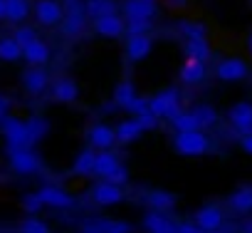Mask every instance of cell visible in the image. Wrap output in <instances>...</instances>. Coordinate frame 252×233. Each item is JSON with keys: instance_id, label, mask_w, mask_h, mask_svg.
<instances>
[{"instance_id": "18", "label": "cell", "mask_w": 252, "mask_h": 233, "mask_svg": "<svg viewBox=\"0 0 252 233\" xmlns=\"http://www.w3.org/2000/svg\"><path fill=\"white\" fill-rule=\"evenodd\" d=\"M141 124H139V119H126V122H121L116 129H114V134H116V142H121V144H129V142H134V139H139L141 137Z\"/></svg>"}, {"instance_id": "24", "label": "cell", "mask_w": 252, "mask_h": 233, "mask_svg": "<svg viewBox=\"0 0 252 233\" xmlns=\"http://www.w3.org/2000/svg\"><path fill=\"white\" fill-rule=\"evenodd\" d=\"M186 55L205 62V60L210 57V47H208L205 38H188V42H186Z\"/></svg>"}, {"instance_id": "2", "label": "cell", "mask_w": 252, "mask_h": 233, "mask_svg": "<svg viewBox=\"0 0 252 233\" xmlns=\"http://www.w3.org/2000/svg\"><path fill=\"white\" fill-rule=\"evenodd\" d=\"M149 109L154 114H158V116H168V119H171L173 114L181 112V94H178V89H166V92L151 97L149 99Z\"/></svg>"}, {"instance_id": "32", "label": "cell", "mask_w": 252, "mask_h": 233, "mask_svg": "<svg viewBox=\"0 0 252 233\" xmlns=\"http://www.w3.org/2000/svg\"><path fill=\"white\" fill-rule=\"evenodd\" d=\"M136 97V92H134V84L131 82H121L119 87H116V92H114V102L119 104V107H129V102Z\"/></svg>"}, {"instance_id": "37", "label": "cell", "mask_w": 252, "mask_h": 233, "mask_svg": "<svg viewBox=\"0 0 252 233\" xmlns=\"http://www.w3.org/2000/svg\"><path fill=\"white\" fill-rule=\"evenodd\" d=\"M181 33L186 38H205V28L200 23H181Z\"/></svg>"}, {"instance_id": "43", "label": "cell", "mask_w": 252, "mask_h": 233, "mask_svg": "<svg viewBox=\"0 0 252 233\" xmlns=\"http://www.w3.org/2000/svg\"><path fill=\"white\" fill-rule=\"evenodd\" d=\"M240 147H242L247 154H252V134H242V137H240Z\"/></svg>"}, {"instance_id": "28", "label": "cell", "mask_w": 252, "mask_h": 233, "mask_svg": "<svg viewBox=\"0 0 252 233\" xmlns=\"http://www.w3.org/2000/svg\"><path fill=\"white\" fill-rule=\"evenodd\" d=\"M149 206L156 208V211H168L176 206V196L168 194V191H151L149 194Z\"/></svg>"}, {"instance_id": "33", "label": "cell", "mask_w": 252, "mask_h": 233, "mask_svg": "<svg viewBox=\"0 0 252 233\" xmlns=\"http://www.w3.org/2000/svg\"><path fill=\"white\" fill-rule=\"evenodd\" d=\"M171 122H173V127H176L178 132H186V129H200L198 122H195V116H193V112H178V114L171 116Z\"/></svg>"}, {"instance_id": "46", "label": "cell", "mask_w": 252, "mask_h": 233, "mask_svg": "<svg viewBox=\"0 0 252 233\" xmlns=\"http://www.w3.org/2000/svg\"><path fill=\"white\" fill-rule=\"evenodd\" d=\"M247 50H250V55H252V35H250V40H247Z\"/></svg>"}, {"instance_id": "38", "label": "cell", "mask_w": 252, "mask_h": 233, "mask_svg": "<svg viewBox=\"0 0 252 233\" xmlns=\"http://www.w3.org/2000/svg\"><path fill=\"white\" fill-rule=\"evenodd\" d=\"M13 38H15V42H18L20 47H25V45H30L32 40H37V33H35L32 28H20Z\"/></svg>"}, {"instance_id": "6", "label": "cell", "mask_w": 252, "mask_h": 233, "mask_svg": "<svg viewBox=\"0 0 252 233\" xmlns=\"http://www.w3.org/2000/svg\"><path fill=\"white\" fill-rule=\"evenodd\" d=\"M215 75L222 82H240V79L247 77V65L242 60H237V57H227V60H222L215 67Z\"/></svg>"}, {"instance_id": "17", "label": "cell", "mask_w": 252, "mask_h": 233, "mask_svg": "<svg viewBox=\"0 0 252 233\" xmlns=\"http://www.w3.org/2000/svg\"><path fill=\"white\" fill-rule=\"evenodd\" d=\"M23 82H25V89H28V92L40 94V92L47 87V72H45L40 65H35V67H30V70L25 72Z\"/></svg>"}, {"instance_id": "12", "label": "cell", "mask_w": 252, "mask_h": 233, "mask_svg": "<svg viewBox=\"0 0 252 233\" xmlns=\"http://www.w3.org/2000/svg\"><path fill=\"white\" fill-rule=\"evenodd\" d=\"M40 198H42V203H47V206H55V208H69L74 201H72V196H67L62 189H57V186H45V189H40Z\"/></svg>"}, {"instance_id": "39", "label": "cell", "mask_w": 252, "mask_h": 233, "mask_svg": "<svg viewBox=\"0 0 252 233\" xmlns=\"http://www.w3.org/2000/svg\"><path fill=\"white\" fill-rule=\"evenodd\" d=\"M40 206H42V198H40V194H28V196H25V211H30V213H37V211H40Z\"/></svg>"}, {"instance_id": "16", "label": "cell", "mask_w": 252, "mask_h": 233, "mask_svg": "<svg viewBox=\"0 0 252 233\" xmlns=\"http://www.w3.org/2000/svg\"><path fill=\"white\" fill-rule=\"evenodd\" d=\"M23 57H25L30 65H45V62L50 60V50H47V45L37 38V40H32L30 45L23 47Z\"/></svg>"}, {"instance_id": "4", "label": "cell", "mask_w": 252, "mask_h": 233, "mask_svg": "<svg viewBox=\"0 0 252 233\" xmlns=\"http://www.w3.org/2000/svg\"><path fill=\"white\" fill-rule=\"evenodd\" d=\"M10 164L15 171L20 174H32L42 166L40 156L32 152V147H20V149H10Z\"/></svg>"}, {"instance_id": "44", "label": "cell", "mask_w": 252, "mask_h": 233, "mask_svg": "<svg viewBox=\"0 0 252 233\" xmlns=\"http://www.w3.org/2000/svg\"><path fill=\"white\" fill-rule=\"evenodd\" d=\"M166 3H168L171 8H183V5H186V0H166Z\"/></svg>"}, {"instance_id": "35", "label": "cell", "mask_w": 252, "mask_h": 233, "mask_svg": "<svg viewBox=\"0 0 252 233\" xmlns=\"http://www.w3.org/2000/svg\"><path fill=\"white\" fill-rule=\"evenodd\" d=\"M136 119H139L141 129H154V127H158V119H161V116H158V114H154L151 109H144V112H139V114H136Z\"/></svg>"}, {"instance_id": "31", "label": "cell", "mask_w": 252, "mask_h": 233, "mask_svg": "<svg viewBox=\"0 0 252 233\" xmlns=\"http://www.w3.org/2000/svg\"><path fill=\"white\" fill-rule=\"evenodd\" d=\"M20 55H23V47L15 42V38H5V40H0V60L13 62V60H18Z\"/></svg>"}, {"instance_id": "7", "label": "cell", "mask_w": 252, "mask_h": 233, "mask_svg": "<svg viewBox=\"0 0 252 233\" xmlns=\"http://www.w3.org/2000/svg\"><path fill=\"white\" fill-rule=\"evenodd\" d=\"M35 15H37L40 25H57L62 20L64 10L60 8V3H55V0H40L35 5Z\"/></svg>"}, {"instance_id": "34", "label": "cell", "mask_w": 252, "mask_h": 233, "mask_svg": "<svg viewBox=\"0 0 252 233\" xmlns=\"http://www.w3.org/2000/svg\"><path fill=\"white\" fill-rule=\"evenodd\" d=\"M94 152L92 149H87V152H82L79 156H77V161H74V171L77 174H94Z\"/></svg>"}, {"instance_id": "47", "label": "cell", "mask_w": 252, "mask_h": 233, "mask_svg": "<svg viewBox=\"0 0 252 233\" xmlns=\"http://www.w3.org/2000/svg\"><path fill=\"white\" fill-rule=\"evenodd\" d=\"M245 231H252V223H247V226H245Z\"/></svg>"}, {"instance_id": "40", "label": "cell", "mask_w": 252, "mask_h": 233, "mask_svg": "<svg viewBox=\"0 0 252 233\" xmlns=\"http://www.w3.org/2000/svg\"><path fill=\"white\" fill-rule=\"evenodd\" d=\"M106 181H111V184H126V181H129V174H126L124 166H116V169L106 176Z\"/></svg>"}, {"instance_id": "15", "label": "cell", "mask_w": 252, "mask_h": 233, "mask_svg": "<svg viewBox=\"0 0 252 233\" xmlns=\"http://www.w3.org/2000/svg\"><path fill=\"white\" fill-rule=\"evenodd\" d=\"M126 18H151L156 13V0H126Z\"/></svg>"}, {"instance_id": "21", "label": "cell", "mask_w": 252, "mask_h": 233, "mask_svg": "<svg viewBox=\"0 0 252 233\" xmlns=\"http://www.w3.org/2000/svg\"><path fill=\"white\" fill-rule=\"evenodd\" d=\"M84 15H87L84 10H77V13H67V15H62V30H64L67 35H79V33L84 30V23H87Z\"/></svg>"}, {"instance_id": "13", "label": "cell", "mask_w": 252, "mask_h": 233, "mask_svg": "<svg viewBox=\"0 0 252 233\" xmlns=\"http://www.w3.org/2000/svg\"><path fill=\"white\" fill-rule=\"evenodd\" d=\"M222 223V211L218 206H205L198 211V228L200 231H218Z\"/></svg>"}, {"instance_id": "3", "label": "cell", "mask_w": 252, "mask_h": 233, "mask_svg": "<svg viewBox=\"0 0 252 233\" xmlns=\"http://www.w3.org/2000/svg\"><path fill=\"white\" fill-rule=\"evenodd\" d=\"M3 134H5V139H8V149L32 147V142H30V137H28L25 122L15 119V116H5V122H3Z\"/></svg>"}, {"instance_id": "1", "label": "cell", "mask_w": 252, "mask_h": 233, "mask_svg": "<svg viewBox=\"0 0 252 233\" xmlns=\"http://www.w3.org/2000/svg\"><path fill=\"white\" fill-rule=\"evenodd\" d=\"M208 147L210 142L203 134V129H186V132H178L176 137V149L186 156H200L208 152Z\"/></svg>"}, {"instance_id": "29", "label": "cell", "mask_w": 252, "mask_h": 233, "mask_svg": "<svg viewBox=\"0 0 252 233\" xmlns=\"http://www.w3.org/2000/svg\"><path fill=\"white\" fill-rule=\"evenodd\" d=\"M5 18L20 23L28 18V0H5Z\"/></svg>"}, {"instance_id": "42", "label": "cell", "mask_w": 252, "mask_h": 233, "mask_svg": "<svg viewBox=\"0 0 252 233\" xmlns=\"http://www.w3.org/2000/svg\"><path fill=\"white\" fill-rule=\"evenodd\" d=\"M129 112H134V114H139V112H144V109H149V99H144V97H134L131 102H129V107H126Z\"/></svg>"}, {"instance_id": "36", "label": "cell", "mask_w": 252, "mask_h": 233, "mask_svg": "<svg viewBox=\"0 0 252 233\" xmlns=\"http://www.w3.org/2000/svg\"><path fill=\"white\" fill-rule=\"evenodd\" d=\"M151 28V18H129V35H139V33H146Z\"/></svg>"}, {"instance_id": "26", "label": "cell", "mask_w": 252, "mask_h": 233, "mask_svg": "<svg viewBox=\"0 0 252 233\" xmlns=\"http://www.w3.org/2000/svg\"><path fill=\"white\" fill-rule=\"evenodd\" d=\"M52 94H55L57 102H74L77 99V84L72 79H57Z\"/></svg>"}, {"instance_id": "23", "label": "cell", "mask_w": 252, "mask_h": 233, "mask_svg": "<svg viewBox=\"0 0 252 233\" xmlns=\"http://www.w3.org/2000/svg\"><path fill=\"white\" fill-rule=\"evenodd\" d=\"M230 206H232L235 211H240V213L252 211V189H250V186L237 189V191L230 196Z\"/></svg>"}, {"instance_id": "41", "label": "cell", "mask_w": 252, "mask_h": 233, "mask_svg": "<svg viewBox=\"0 0 252 233\" xmlns=\"http://www.w3.org/2000/svg\"><path fill=\"white\" fill-rule=\"evenodd\" d=\"M23 231H28V233H45V231H47V226H45L42 221H35V218H28V221L23 223Z\"/></svg>"}, {"instance_id": "9", "label": "cell", "mask_w": 252, "mask_h": 233, "mask_svg": "<svg viewBox=\"0 0 252 233\" xmlns=\"http://www.w3.org/2000/svg\"><path fill=\"white\" fill-rule=\"evenodd\" d=\"M94 28H96V33H101V35H106V38H116V35H121V33L126 30L124 23H121V18H119L116 13H106V15L96 18V20H94Z\"/></svg>"}, {"instance_id": "45", "label": "cell", "mask_w": 252, "mask_h": 233, "mask_svg": "<svg viewBox=\"0 0 252 233\" xmlns=\"http://www.w3.org/2000/svg\"><path fill=\"white\" fill-rule=\"evenodd\" d=\"M0 18H5V0H0Z\"/></svg>"}, {"instance_id": "19", "label": "cell", "mask_w": 252, "mask_h": 233, "mask_svg": "<svg viewBox=\"0 0 252 233\" xmlns=\"http://www.w3.org/2000/svg\"><path fill=\"white\" fill-rule=\"evenodd\" d=\"M114 142H116V134H114L109 127L96 124V127L89 129V144H92V147H96V149H109Z\"/></svg>"}, {"instance_id": "11", "label": "cell", "mask_w": 252, "mask_h": 233, "mask_svg": "<svg viewBox=\"0 0 252 233\" xmlns=\"http://www.w3.org/2000/svg\"><path fill=\"white\" fill-rule=\"evenodd\" d=\"M203 77H205V62L195 60V57H188L181 67V79L186 84H198V82H203Z\"/></svg>"}, {"instance_id": "22", "label": "cell", "mask_w": 252, "mask_h": 233, "mask_svg": "<svg viewBox=\"0 0 252 233\" xmlns=\"http://www.w3.org/2000/svg\"><path fill=\"white\" fill-rule=\"evenodd\" d=\"M84 13L96 20V18H101L106 13H116V3H114V0H87Z\"/></svg>"}, {"instance_id": "25", "label": "cell", "mask_w": 252, "mask_h": 233, "mask_svg": "<svg viewBox=\"0 0 252 233\" xmlns=\"http://www.w3.org/2000/svg\"><path fill=\"white\" fill-rule=\"evenodd\" d=\"M25 127H28V137H30L32 144H37L47 134V129H50L47 119H42V116H30V119L25 122Z\"/></svg>"}, {"instance_id": "27", "label": "cell", "mask_w": 252, "mask_h": 233, "mask_svg": "<svg viewBox=\"0 0 252 233\" xmlns=\"http://www.w3.org/2000/svg\"><path fill=\"white\" fill-rule=\"evenodd\" d=\"M190 112H193V116H195V122H198L200 129H208V127H213L218 122V112L213 107H208V104H200V107H195Z\"/></svg>"}, {"instance_id": "20", "label": "cell", "mask_w": 252, "mask_h": 233, "mask_svg": "<svg viewBox=\"0 0 252 233\" xmlns=\"http://www.w3.org/2000/svg\"><path fill=\"white\" fill-rule=\"evenodd\" d=\"M119 166V161H116V154H111V152H99L96 156H94V174H99V176H109L114 169Z\"/></svg>"}, {"instance_id": "5", "label": "cell", "mask_w": 252, "mask_h": 233, "mask_svg": "<svg viewBox=\"0 0 252 233\" xmlns=\"http://www.w3.org/2000/svg\"><path fill=\"white\" fill-rule=\"evenodd\" d=\"M227 119H230V124H232L235 132L252 134V104L250 102H237L235 107H230Z\"/></svg>"}, {"instance_id": "30", "label": "cell", "mask_w": 252, "mask_h": 233, "mask_svg": "<svg viewBox=\"0 0 252 233\" xmlns=\"http://www.w3.org/2000/svg\"><path fill=\"white\" fill-rule=\"evenodd\" d=\"M84 231H111V233H126L131 231L129 223H121V221H96V223H87Z\"/></svg>"}, {"instance_id": "14", "label": "cell", "mask_w": 252, "mask_h": 233, "mask_svg": "<svg viewBox=\"0 0 252 233\" xmlns=\"http://www.w3.org/2000/svg\"><path fill=\"white\" fill-rule=\"evenodd\" d=\"M144 226H146V231H154V233H171V231H176L178 223H171L163 211H156V208H154V211L144 218Z\"/></svg>"}, {"instance_id": "10", "label": "cell", "mask_w": 252, "mask_h": 233, "mask_svg": "<svg viewBox=\"0 0 252 233\" xmlns=\"http://www.w3.org/2000/svg\"><path fill=\"white\" fill-rule=\"evenodd\" d=\"M121 198H124V194H121L119 184L106 181V184H99V186L94 189V201H96L99 206H114V203H119Z\"/></svg>"}, {"instance_id": "8", "label": "cell", "mask_w": 252, "mask_h": 233, "mask_svg": "<svg viewBox=\"0 0 252 233\" xmlns=\"http://www.w3.org/2000/svg\"><path fill=\"white\" fill-rule=\"evenodd\" d=\"M126 52H129V60H131V62H141V60L151 52V38H149L146 33L131 35V38H129V47H126Z\"/></svg>"}]
</instances>
